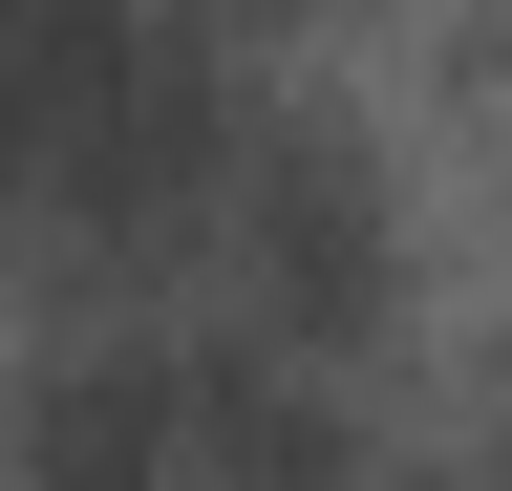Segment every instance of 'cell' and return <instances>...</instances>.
Segmentation results:
<instances>
[{
  "label": "cell",
  "instance_id": "7a4b0ae2",
  "mask_svg": "<svg viewBox=\"0 0 512 491\" xmlns=\"http://www.w3.org/2000/svg\"><path fill=\"white\" fill-rule=\"evenodd\" d=\"M192 235H235L256 342H363L384 321V193H363L342 129H256V107H235V171H214Z\"/></svg>",
  "mask_w": 512,
  "mask_h": 491
},
{
  "label": "cell",
  "instance_id": "6da1fadb",
  "mask_svg": "<svg viewBox=\"0 0 512 491\" xmlns=\"http://www.w3.org/2000/svg\"><path fill=\"white\" fill-rule=\"evenodd\" d=\"M22 449L43 470H342V406H320V363L278 342H107V363H64V385L22 406Z\"/></svg>",
  "mask_w": 512,
  "mask_h": 491
}]
</instances>
